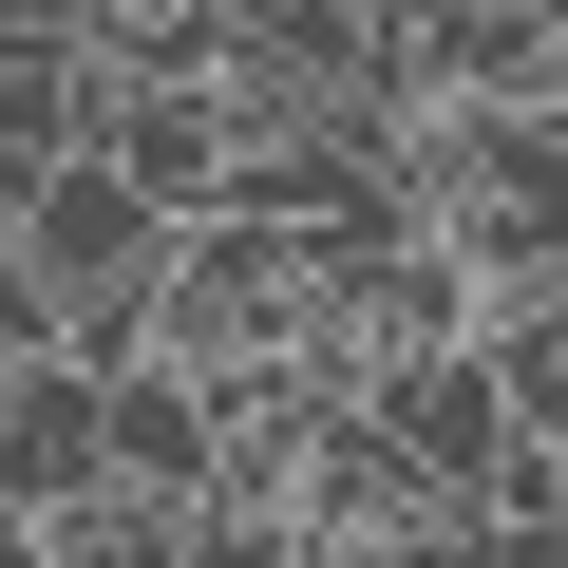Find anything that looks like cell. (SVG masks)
<instances>
[{"mask_svg": "<svg viewBox=\"0 0 568 568\" xmlns=\"http://www.w3.org/2000/svg\"><path fill=\"white\" fill-rule=\"evenodd\" d=\"M361 398H379V436L417 455L436 511H493V493H511V436H530V417H511V379H493V323H474V342H417V361H361Z\"/></svg>", "mask_w": 568, "mask_h": 568, "instance_id": "cell-1", "label": "cell"}, {"mask_svg": "<svg viewBox=\"0 0 568 568\" xmlns=\"http://www.w3.org/2000/svg\"><path fill=\"white\" fill-rule=\"evenodd\" d=\"M95 417H114V493H209L227 474V398H209V361L190 342H133V361H95Z\"/></svg>", "mask_w": 568, "mask_h": 568, "instance_id": "cell-2", "label": "cell"}, {"mask_svg": "<svg viewBox=\"0 0 568 568\" xmlns=\"http://www.w3.org/2000/svg\"><path fill=\"white\" fill-rule=\"evenodd\" d=\"M95 474H114L95 361H77V342H20V361H0V511H77Z\"/></svg>", "mask_w": 568, "mask_h": 568, "instance_id": "cell-3", "label": "cell"}, {"mask_svg": "<svg viewBox=\"0 0 568 568\" xmlns=\"http://www.w3.org/2000/svg\"><path fill=\"white\" fill-rule=\"evenodd\" d=\"M95 152H114L171 227H190V209H227V171H246V133H227V95H209V77H114Z\"/></svg>", "mask_w": 568, "mask_h": 568, "instance_id": "cell-4", "label": "cell"}, {"mask_svg": "<svg viewBox=\"0 0 568 568\" xmlns=\"http://www.w3.org/2000/svg\"><path fill=\"white\" fill-rule=\"evenodd\" d=\"M304 549H323V530H304V511H284V493H190L152 568H304Z\"/></svg>", "mask_w": 568, "mask_h": 568, "instance_id": "cell-5", "label": "cell"}, {"mask_svg": "<svg viewBox=\"0 0 568 568\" xmlns=\"http://www.w3.org/2000/svg\"><path fill=\"white\" fill-rule=\"evenodd\" d=\"M95 20H190V0H95Z\"/></svg>", "mask_w": 568, "mask_h": 568, "instance_id": "cell-6", "label": "cell"}, {"mask_svg": "<svg viewBox=\"0 0 568 568\" xmlns=\"http://www.w3.org/2000/svg\"><path fill=\"white\" fill-rule=\"evenodd\" d=\"M530 20H568V0H530Z\"/></svg>", "mask_w": 568, "mask_h": 568, "instance_id": "cell-7", "label": "cell"}]
</instances>
